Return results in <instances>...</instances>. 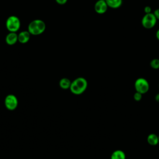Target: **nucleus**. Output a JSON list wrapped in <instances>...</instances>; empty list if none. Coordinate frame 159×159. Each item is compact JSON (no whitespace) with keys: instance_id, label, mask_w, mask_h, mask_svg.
I'll return each mask as SVG.
<instances>
[{"instance_id":"obj_1","label":"nucleus","mask_w":159,"mask_h":159,"mask_svg":"<svg viewBox=\"0 0 159 159\" xmlns=\"http://www.w3.org/2000/svg\"><path fill=\"white\" fill-rule=\"evenodd\" d=\"M88 87V81L83 77H78L74 80L70 88V91L76 95L83 94Z\"/></svg>"},{"instance_id":"obj_2","label":"nucleus","mask_w":159,"mask_h":159,"mask_svg":"<svg viewBox=\"0 0 159 159\" xmlns=\"http://www.w3.org/2000/svg\"><path fill=\"white\" fill-rule=\"evenodd\" d=\"M46 29L45 23L41 19H35L28 25V31L32 35H39L44 32Z\"/></svg>"},{"instance_id":"obj_3","label":"nucleus","mask_w":159,"mask_h":159,"mask_svg":"<svg viewBox=\"0 0 159 159\" xmlns=\"http://www.w3.org/2000/svg\"><path fill=\"white\" fill-rule=\"evenodd\" d=\"M6 27L9 32H17L20 27L19 18L14 15L9 16L6 21Z\"/></svg>"},{"instance_id":"obj_4","label":"nucleus","mask_w":159,"mask_h":159,"mask_svg":"<svg viewBox=\"0 0 159 159\" xmlns=\"http://www.w3.org/2000/svg\"><path fill=\"white\" fill-rule=\"evenodd\" d=\"M134 88L135 89V91L144 94L149 91L150 84L145 78L140 77L137 78L135 81Z\"/></svg>"},{"instance_id":"obj_5","label":"nucleus","mask_w":159,"mask_h":159,"mask_svg":"<svg viewBox=\"0 0 159 159\" xmlns=\"http://www.w3.org/2000/svg\"><path fill=\"white\" fill-rule=\"evenodd\" d=\"M157 19H156L155 16H154L153 13H148L145 14L142 19V26L147 29H150L153 28L156 23Z\"/></svg>"},{"instance_id":"obj_6","label":"nucleus","mask_w":159,"mask_h":159,"mask_svg":"<svg viewBox=\"0 0 159 159\" xmlns=\"http://www.w3.org/2000/svg\"><path fill=\"white\" fill-rule=\"evenodd\" d=\"M4 105L9 111L15 110L18 106V99L17 97L12 94H8L4 99Z\"/></svg>"},{"instance_id":"obj_7","label":"nucleus","mask_w":159,"mask_h":159,"mask_svg":"<svg viewBox=\"0 0 159 159\" xmlns=\"http://www.w3.org/2000/svg\"><path fill=\"white\" fill-rule=\"evenodd\" d=\"M108 6L106 1L98 0L94 4V11L96 12L99 14H102L105 13L108 8Z\"/></svg>"},{"instance_id":"obj_8","label":"nucleus","mask_w":159,"mask_h":159,"mask_svg":"<svg viewBox=\"0 0 159 159\" xmlns=\"http://www.w3.org/2000/svg\"><path fill=\"white\" fill-rule=\"evenodd\" d=\"M6 43L9 45H13L18 41V34L16 32H11L7 34L5 38Z\"/></svg>"},{"instance_id":"obj_9","label":"nucleus","mask_w":159,"mask_h":159,"mask_svg":"<svg viewBox=\"0 0 159 159\" xmlns=\"http://www.w3.org/2000/svg\"><path fill=\"white\" fill-rule=\"evenodd\" d=\"M31 34L28 30H23L18 34V42L21 43H27L30 38Z\"/></svg>"},{"instance_id":"obj_10","label":"nucleus","mask_w":159,"mask_h":159,"mask_svg":"<svg viewBox=\"0 0 159 159\" xmlns=\"http://www.w3.org/2000/svg\"><path fill=\"white\" fill-rule=\"evenodd\" d=\"M147 142L149 145L152 146H155L158 145L159 143L158 135L153 133L150 134L147 137Z\"/></svg>"},{"instance_id":"obj_11","label":"nucleus","mask_w":159,"mask_h":159,"mask_svg":"<svg viewBox=\"0 0 159 159\" xmlns=\"http://www.w3.org/2000/svg\"><path fill=\"white\" fill-rule=\"evenodd\" d=\"M111 159H126V155L122 150H116L111 155Z\"/></svg>"},{"instance_id":"obj_12","label":"nucleus","mask_w":159,"mask_h":159,"mask_svg":"<svg viewBox=\"0 0 159 159\" xmlns=\"http://www.w3.org/2000/svg\"><path fill=\"white\" fill-rule=\"evenodd\" d=\"M108 7L112 9H117L121 6L122 0H106Z\"/></svg>"},{"instance_id":"obj_13","label":"nucleus","mask_w":159,"mask_h":159,"mask_svg":"<svg viewBox=\"0 0 159 159\" xmlns=\"http://www.w3.org/2000/svg\"><path fill=\"white\" fill-rule=\"evenodd\" d=\"M71 81L67 78H61L59 82V86L61 89H70Z\"/></svg>"},{"instance_id":"obj_14","label":"nucleus","mask_w":159,"mask_h":159,"mask_svg":"<svg viewBox=\"0 0 159 159\" xmlns=\"http://www.w3.org/2000/svg\"><path fill=\"white\" fill-rule=\"evenodd\" d=\"M150 65L152 68L154 70L159 69V59L158 58H153L150 62Z\"/></svg>"},{"instance_id":"obj_15","label":"nucleus","mask_w":159,"mask_h":159,"mask_svg":"<svg viewBox=\"0 0 159 159\" xmlns=\"http://www.w3.org/2000/svg\"><path fill=\"white\" fill-rule=\"evenodd\" d=\"M142 94H141L140 93H139V92H137L135 91V93L134 94V96H133V98H134V99L135 101H141V99H142Z\"/></svg>"},{"instance_id":"obj_16","label":"nucleus","mask_w":159,"mask_h":159,"mask_svg":"<svg viewBox=\"0 0 159 159\" xmlns=\"http://www.w3.org/2000/svg\"><path fill=\"white\" fill-rule=\"evenodd\" d=\"M144 12L145 14H148V13H151L152 12V9L150 6H147L144 7Z\"/></svg>"},{"instance_id":"obj_17","label":"nucleus","mask_w":159,"mask_h":159,"mask_svg":"<svg viewBox=\"0 0 159 159\" xmlns=\"http://www.w3.org/2000/svg\"><path fill=\"white\" fill-rule=\"evenodd\" d=\"M153 14L154 16H155L156 19L157 20H159V9H157L155 10L154 12H153Z\"/></svg>"},{"instance_id":"obj_18","label":"nucleus","mask_w":159,"mask_h":159,"mask_svg":"<svg viewBox=\"0 0 159 159\" xmlns=\"http://www.w3.org/2000/svg\"><path fill=\"white\" fill-rule=\"evenodd\" d=\"M68 0H55L56 2H57L60 5H63L66 3Z\"/></svg>"},{"instance_id":"obj_19","label":"nucleus","mask_w":159,"mask_h":159,"mask_svg":"<svg viewBox=\"0 0 159 159\" xmlns=\"http://www.w3.org/2000/svg\"><path fill=\"white\" fill-rule=\"evenodd\" d=\"M155 101H156L157 102H159V93H157V94L155 95Z\"/></svg>"},{"instance_id":"obj_20","label":"nucleus","mask_w":159,"mask_h":159,"mask_svg":"<svg viewBox=\"0 0 159 159\" xmlns=\"http://www.w3.org/2000/svg\"><path fill=\"white\" fill-rule=\"evenodd\" d=\"M156 37L157 39V40H159V29L157 30V31L156 32Z\"/></svg>"},{"instance_id":"obj_21","label":"nucleus","mask_w":159,"mask_h":159,"mask_svg":"<svg viewBox=\"0 0 159 159\" xmlns=\"http://www.w3.org/2000/svg\"><path fill=\"white\" fill-rule=\"evenodd\" d=\"M158 140H159V135H158Z\"/></svg>"},{"instance_id":"obj_22","label":"nucleus","mask_w":159,"mask_h":159,"mask_svg":"<svg viewBox=\"0 0 159 159\" xmlns=\"http://www.w3.org/2000/svg\"><path fill=\"white\" fill-rule=\"evenodd\" d=\"M101 1H106V0H101Z\"/></svg>"},{"instance_id":"obj_23","label":"nucleus","mask_w":159,"mask_h":159,"mask_svg":"<svg viewBox=\"0 0 159 159\" xmlns=\"http://www.w3.org/2000/svg\"><path fill=\"white\" fill-rule=\"evenodd\" d=\"M158 87H159V84H158Z\"/></svg>"}]
</instances>
